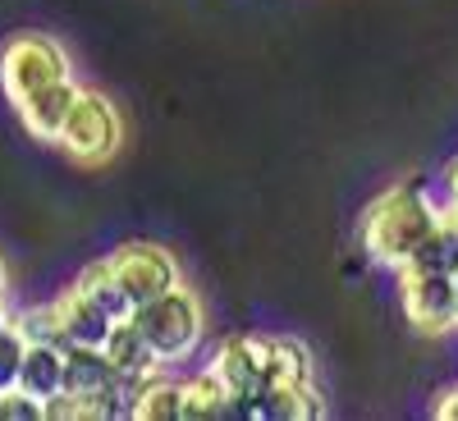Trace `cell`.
Here are the masks:
<instances>
[{
	"mask_svg": "<svg viewBox=\"0 0 458 421\" xmlns=\"http://www.w3.org/2000/svg\"><path fill=\"white\" fill-rule=\"evenodd\" d=\"M440 220V206L422 193L417 183H394L386 193H376L362 211V252L376 261V265H399L408 261V252L422 243V234Z\"/></svg>",
	"mask_w": 458,
	"mask_h": 421,
	"instance_id": "cell-1",
	"label": "cell"
},
{
	"mask_svg": "<svg viewBox=\"0 0 458 421\" xmlns=\"http://www.w3.org/2000/svg\"><path fill=\"white\" fill-rule=\"evenodd\" d=\"M129 321H133L138 334L147 339V349L157 353V362L170 366V362H183V358L202 343L207 307H202V298L179 280V284H170L165 293L138 302V307L129 312Z\"/></svg>",
	"mask_w": 458,
	"mask_h": 421,
	"instance_id": "cell-2",
	"label": "cell"
},
{
	"mask_svg": "<svg viewBox=\"0 0 458 421\" xmlns=\"http://www.w3.org/2000/svg\"><path fill=\"white\" fill-rule=\"evenodd\" d=\"M55 142L79 165H106L124 142V120H120V110H114L110 97H101L92 88H79V101L69 105Z\"/></svg>",
	"mask_w": 458,
	"mask_h": 421,
	"instance_id": "cell-3",
	"label": "cell"
},
{
	"mask_svg": "<svg viewBox=\"0 0 458 421\" xmlns=\"http://www.w3.org/2000/svg\"><path fill=\"white\" fill-rule=\"evenodd\" d=\"M55 79H69V55L47 32H14L0 46V88L10 101H23L28 92L47 88Z\"/></svg>",
	"mask_w": 458,
	"mask_h": 421,
	"instance_id": "cell-4",
	"label": "cell"
},
{
	"mask_svg": "<svg viewBox=\"0 0 458 421\" xmlns=\"http://www.w3.org/2000/svg\"><path fill=\"white\" fill-rule=\"evenodd\" d=\"M394 275H399V307H403L412 330H422V334L458 330L454 284H449L445 271H412V265H399Z\"/></svg>",
	"mask_w": 458,
	"mask_h": 421,
	"instance_id": "cell-5",
	"label": "cell"
},
{
	"mask_svg": "<svg viewBox=\"0 0 458 421\" xmlns=\"http://www.w3.org/2000/svg\"><path fill=\"white\" fill-rule=\"evenodd\" d=\"M110 271L120 280V289L129 293V302H138L165 293L170 284H179V261L161 248V243H120L110 257Z\"/></svg>",
	"mask_w": 458,
	"mask_h": 421,
	"instance_id": "cell-6",
	"label": "cell"
},
{
	"mask_svg": "<svg viewBox=\"0 0 458 421\" xmlns=\"http://www.w3.org/2000/svg\"><path fill=\"white\" fill-rule=\"evenodd\" d=\"M207 366L225 380V390L234 399L252 394L266 385V339L261 334H229Z\"/></svg>",
	"mask_w": 458,
	"mask_h": 421,
	"instance_id": "cell-7",
	"label": "cell"
},
{
	"mask_svg": "<svg viewBox=\"0 0 458 421\" xmlns=\"http://www.w3.org/2000/svg\"><path fill=\"white\" fill-rule=\"evenodd\" d=\"M73 101H79V83H73V73H69V79H55L47 88L28 92L23 101H14V110H19L23 129L37 142H55V133H60V124H64V114H69Z\"/></svg>",
	"mask_w": 458,
	"mask_h": 421,
	"instance_id": "cell-8",
	"label": "cell"
},
{
	"mask_svg": "<svg viewBox=\"0 0 458 421\" xmlns=\"http://www.w3.org/2000/svg\"><path fill=\"white\" fill-rule=\"evenodd\" d=\"M51 307H55V321H60V339L64 343H88V349H97V343L106 339V330H110V316L97 307V302L79 284H69L64 293H55Z\"/></svg>",
	"mask_w": 458,
	"mask_h": 421,
	"instance_id": "cell-9",
	"label": "cell"
},
{
	"mask_svg": "<svg viewBox=\"0 0 458 421\" xmlns=\"http://www.w3.org/2000/svg\"><path fill=\"white\" fill-rule=\"evenodd\" d=\"M97 349L106 353V362L114 366V375H151V371H161L157 353L147 349V339L138 334V325L124 316V321H110L106 339L97 343Z\"/></svg>",
	"mask_w": 458,
	"mask_h": 421,
	"instance_id": "cell-10",
	"label": "cell"
},
{
	"mask_svg": "<svg viewBox=\"0 0 458 421\" xmlns=\"http://www.w3.org/2000/svg\"><path fill=\"white\" fill-rule=\"evenodd\" d=\"M60 380H64V349L60 343H28L14 385L47 403L51 394H60Z\"/></svg>",
	"mask_w": 458,
	"mask_h": 421,
	"instance_id": "cell-11",
	"label": "cell"
},
{
	"mask_svg": "<svg viewBox=\"0 0 458 421\" xmlns=\"http://www.w3.org/2000/svg\"><path fill=\"white\" fill-rule=\"evenodd\" d=\"M266 380H276V385H317L312 349L293 334L266 339Z\"/></svg>",
	"mask_w": 458,
	"mask_h": 421,
	"instance_id": "cell-12",
	"label": "cell"
},
{
	"mask_svg": "<svg viewBox=\"0 0 458 421\" xmlns=\"http://www.w3.org/2000/svg\"><path fill=\"white\" fill-rule=\"evenodd\" d=\"M234 417V394L225 390V380L207 366L193 380H183V417L179 421H225Z\"/></svg>",
	"mask_w": 458,
	"mask_h": 421,
	"instance_id": "cell-13",
	"label": "cell"
},
{
	"mask_svg": "<svg viewBox=\"0 0 458 421\" xmlns=\"http://www.w3.org/2000/svg\"><path fill=\"white\" fill-rule=\"evenodd\" d=\"M129 417L133 421H179L183 417V385L161 375V371L147 375L133 394V403H129Z\"/></svg>",
	"mask_w": 458,
	"mask_h": 421,
	"instance_id": "cell-14",
	"label": "cell"
},
{
	"mask_svg": "<svg viewBox=\"0 0 458 421\" xmlns=\"http://www.w3.org/2000/svg\"><path fill=\"white\" fill-rule=\"evenodd\" d=\"M73 284H79V289H83V293L97 302V307H101L110 321H124V316L133 312V302H129V293L120 289V280H114V271H110V261H106V257L88 261Z\"/></svg>",
	"mask_w": 458,
	"mask_h": 421,
	"instance_id": "cell-15",
	"label": "cell"
},
{
	"mask_svg": "<svg viewBox=\"0 0 458 421\" xmlns=\"http://www.w3.org/2000/svg\"><path fill=\"white\" fill-rule=\"evenodd\" d=\"M403 265H412V271H445V275H449L454 265H458V248H454V239H449V229L436 220L427 234H422V243L408 252Z\"/></svg>",
	"mask_w": 458,
	"mask_h": 421,
	"instance_id": "cell-16",
	"label": "cell"
},
{
	"mask_svg": "<svg viewBox=\"0 0 458 421\" xmlns=\"http://www.w3.org/2000/svg\"><path fill=\"white\" fill-rule=\"evenodd\" d=\"M10 321L19 325V334H23L28 343H60V349H64L60 321H55V307H51V302H42V307H23V312H14Z\"/></svg>",
	"mask_w": 458,
	"mask_h": 421,
	"instance_id": "cell-17",
	"label": "cell"
},
{
	"mask_svg": "<svg viewBox=\"0 0 458 421\" xmlns=\"http://www.w3.org/2000/svg\"><path fill=\"white\" fill-rule=\"evenodd\" d=\"M23 349H28V339H23L19 325L5 316V321H0V390H10V385H14L19 362H23Z\"/></svg>",
	"mask_w": 458,
	"mask_h": 421,
	"instance_id": "cell-18",
	"label": "cell"
},
{
	"mask_svg": "<svg viewBox=\"0 0 458 421\" xmlns=\"http://www.w3.org/2000/svg\"><path fill=\"white\" fill-rule=\"evenodd\" d=\"M0 421H42V399L23 394L19 385L0 390Z\"/></svg>",
	"mask_w": 458,
	"mask_h": 421,
	"instance_id": "cell-19",
	"label": "cell"
},
{
	"mask_svg": "<svg viewBox=\"0 0 458 421\" xmlns=\"http://www.w3.org/2000/svg\"><path fill=\"white\" fill-rule=\"evenodd\" d=\"M431 417H436V421H458V385H449V390H440V394H436Z\"/></svg>",
	"mask_w": 458,
	"mask_h": 421,
	"instance_id": "cell-20",
	"label": "cell"
},
{
	"mask_svg": "<svg viewBox=\"0 0 458 421\" xmlns=\"http://www.w3.org/2000/svg\"><path fill=\"white\" fill-rule=\"evenodd\" d=\"M440 224L449 229V239H454V248H458V202H449V206H440Z\"/></svg>",
	"mask_w": 458,
	"mask_h": 421,
	"instance_id": "cell-21",
	"label": "cell"
},
{
	"mask_svg": "<svg viewBox=\"0 0 458 421\" xmlns=\"http://www.w3.org/2000/svg\"><path fill=\"white\" fill-rule=\"evenodd\" d=\"M445 188H449V202H458V156H454L449 170H445Z\"/></svg>",
	"mask_w": 458,
	"mask_h": 421,
	"instance_id": "cell-22",
	"label": "cell"
},
{
	"mask_svg": "<svg viewBox=\"0 0 458 421\" xmlns=\"http://www.w3.org/2000/svg\"><path fill=\"white\" fill-rule=\"evenodd\" d=\"M449 284H454V312H458V265L449 271Z\"/></svg>",
	"mask_w": 458,
	"mask_h": 421,
	"instance_id": "cell-23",
	"label": "cell"
},
{
	"mask_svg": "<svg viewBox=\"0 0 458 421\" xmlns=\"http://www.w3.org/2000/svg\"><path fill=\"white\" fill-rule=\"evenodd\" d=\"M5 284H10V275H5V257H0V298H5Z\"/></svg>",
	"mask_w": 458,
	"mask_h": 421,
	"instance_id": "cell-24",
	"label": "cell"
},
{
	"mask_svg": "<svg viewBox=\"0 0 458 421\" xmlns=\"http://www.w3.org/2000/svg\"><path fill=\"white\" fill-rule=\"evenodd\" d=\"M5 316H10V312H5V298H0V321H5Z\"/></svg>",
	"mask_w": 458,
	"mask_h": 421,
	"instance_id": "cell-25",
	"label": "cell"
}]
</instances>
